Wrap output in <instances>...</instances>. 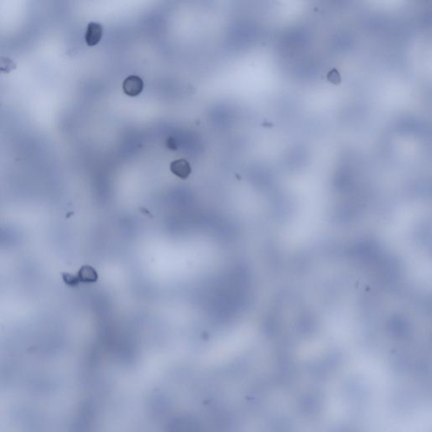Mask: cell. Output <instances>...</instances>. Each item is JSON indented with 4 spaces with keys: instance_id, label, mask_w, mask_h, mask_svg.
<instances>
[{
    "instance_id": "cell-6",
    "label": "cell",
    "mask_w": 432,
    "mask_h": 432,
    "mask_svg": "<svg viewBox=\"0 0 432 432\" xmlns=\"http://www.w3.org/2000/svg\"><path fill=\"white\" fill-rule=\"evenodd\" d=\"M64 279H65V282H66L67 284H69V285H72V286H75L79 283V279L78 277L74 276V275H70V274H65L64 275Z\"/></svg>"
},
{
    "instance_id": "cell-5",
    "label": "cell",
    "mask_w": 432,
    "mask_h": 432,
    "mask_svg": "<svg viewBox=\"0 0 432 432\" xmlns=\"http://www.w3.org/2000/svg\"><path fill=\"white\" fill-rule=\"evenodd\" d=\"M17 68V65L15 60L7 56H0V74H10V72L15 70Z\"/></svg>"
},
{
    "instance_id": "cell-1",
    "label": "cell",
    "mask_w": 432,
    "mask_h": 432,
    "mask_svg": "<svg viewBox=\"0 0 432 432\" xmlns=\"http://www.w3.org/2000/svg\"><path fill=\"white\" fill-rule=\"evenodd\" d=\"M123 89L127 96L129 97H137L140 94L143 89V82L140 77L137 75H131L124 79L123 84Z\"/></svg>"
},
{
    "instance_id": "cell-7",
    "label": "cell",
    "mask_w": 432,
    "mask_h": 432,
    "mask_svg": "<svg viewBox=\"0 0 432 432\" xmlns=\"http://www.w3.org/2000/svg\"><path fill=\"white\" fill-rule=\"evenodd\" d=\"M166 146L170 151H177L178 150V143H176L175 139L172 137H169L166 139Z\"/></svg>"
},
{
    "instance_id": "cell-3",
    "label": "cell",
    "mask_w": 432,
    "mask_h": 432,
    "mask_svg": "<svg viewBox=\"0 0 432 432\" xmlns=\"http://www.w3.org/2000/svg\"><path fill=\"white\" fill-rule=\"evenodd\" d=\"M170 171L181 179H187L191 174L192 169L188 161L185 159L177 160L170 163Z\"/></svg>"
},
{
    "instance_id": "cell-4",
    "label": "cell",
    "mask_w": 432,
    "mask_h": 432,
    "mask_svg": "<svg viewBox=\"0 0 432 432\" xmlns=\"http://www.w3.org/2000/svg\"><path fill=\"white\" fill-rule=\"evenodd\" d=\"M79 278L80 281L96 282L98 279V274L92 267H82L79 272Z\"/></svg>"
},
{
    "instance_id": "cell-2",
    "label": "cell",
    "mask_w": 432,
    "mask_h": 432,
    "mask_svg": "<svg viewBox=\"0 0 432 432\" xmlns=\"http://www.w3.org/2000/svg\"><path fill=\"white\" fill-rule=\"evenodd\" d=\"M103 27L99 23L91 22L87 25L84 40L89 47H94L99 43L102 37Z\"/></svg>"
}]
</instances>
